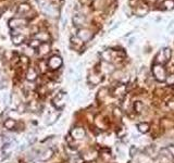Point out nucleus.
I'll list each match as a JSON object with an SVG mask.
<instances>
[{
	"instance_id": "f257e3e1",
	"label": "nucleus",
	"mask_w": 174,
	"mask_h": 163,
	"mask_svg": "<svg viewBox=\"0 0 174 163\" xmlns=\"http://www.w3.org/2000/svg\"><path fill=\"white\" fill-rule=\"evenodd\" d=\"M152 74L158 82H164L166 78V71L162 64L155 63L152 65Z\"/></svg>"
},
{
	"instance_id": "f03ea898",
	"label": "nucleus",
	"mask_w": 174,
	"mask_h": 163,
	"mask_svg": "<svg viewBox=\"0 0 174 163\" xmlns=\"http://www.w3.org/2000/svg\"><path fill=\"white\" fill-rule=\"evenodd\" d=\"M171 55H172V52H171V49L170 48L161 49V50H160L159 52L157 53L155 61H156V63H158V64L163 65L166 62H168L169 60L171 59Z\"/></svg>"
},
{
	"instance_id": "7ed1b4c3",
	"label": "nucleus",
	"mask_w": 174,
	"mask_h": 163,
	"mask_svg": "<svg viewBox=\"0 0 174 163\" xmlns=\"http://www.w3.org/2000/svg\"><path fill=\"white\" fill-rule=\"evenodd\" d=\"M62 64H63V60H62V58L60 57V55H51V57L47 60L48 67H49L50 70H52V71L59 70L60 67L62 66Z\"/></svg>"
},
{
	"instance_id": "20e7f679",
	"label": "nucleus",
	"mask_w": 174,
	"mask_h": 163,
	"mask_svg": "<svg viewBox=\"0 0 174 163\" xmlns=\"http://www.w3.org/2000/svg\"><path fill=\"white\" fill-rule=\"evenodd\" d=\"M29 24V21L23 18H13L9 20V27L11 29H20Z\"/></svg>"
},
{
	"instance_id": "39448f33",
	"label": "nucleus",
	"mask_w": 174,
	"mask_h": 163,
	"mask_svg": "<svg viewBox=\"0 0 174 163\" xmlns=\"http://www.w3.org/2000/svg\"><path fill=\"white\" fill-rule=\"evenodd\" d=\"M66 95L63 92H60L52 99V104L55 106V108L57 110H61L66 106Z\"/></svg>"
},
{
	"instance_id": "423d86ee",
	"label": "nucleus",
	"mask_w": 174,
	"mask_h": 163,
	"mask_svg": "<svg viewBox=\"0 0 174 163\" xmlns=\"http://www.w3.org/2000/svg\"><path fill=\"white\" fill-rule=\"evenodd\" d=\"M53 157V150L51 148H46L44 149L43 151H39L38 155H37V158L40 161H48L49 159H51Z\"/></svg>"
},
{
	"instance_id": "0eeeda50",
	"label": "nucleus",
	"mask_w": 174,
	"mask_h": 163,
	"mask_svg": "<svg viewBox=\"0 0 174 163\" xmlns=\"http://www.w3.org/2000/svg\"><path fill=\"white\" fill-rule=\"evenodd\" d=\"M76 36H77L78 38L83 41V43H85V41H88V40L92 39V33L87 29H78L77 35H76Z\"/></svg>"
},
{
	"instance_id": "6e6552de",
	"label": "nucleus",
	"mask_w": 174,
	"mask_h": 163,
	"mask_svg": "<svg viewBox=\"0 0 174 163\" xmlns=\"http://www.w3.org/2000/svg\"><path fill=\"white\" fill-rule=\"evenodd\" d=\"M34 38L37 39V40H39L41 44H43V43H48V41L51 39V37H50L49 33H47L45 31H41V32L36 33L35 36H34Z\"/></svg>"
},
{
	"instance_id": "1a4fd4ad",
	"label": "nucleus",
	"mask_w": 174,
	"mask_h": 163,
	"mask_svg": "<svg viewBox=\"0 0 174 163\" xmlns=\"http://www.w3.org/2000/svg\"><path fill=\"white\" fill-rule=\"evenodd\" d=\"M85 135H86V133L82 127H75V129L71 130V136L73 139H83Z\"/></svg>"
},
{
	"instance_id": "9d476101",
	"label": "nucleus",
	"mask_w": 174,
	"mask_h": 163,
	"mask_svg": "<svg viewBox=\"0 0 174 163\" xmlns=\"http://www.w3.org/2000/svg\"><path fill=\"white\" fill-rule=\"evenodd\" d=\"M49 51H50V44L49 43H43L38 47V50H37V52H38L39 55L44 57V55H48V53H49Z\"/></svg>"
},
{
	"instance_id": "9b49d317",
	"label": "nucleus",
	"mask_w": 174,
	"mask_h": 163,
	"mask_svg": "<svg viewBox=\"0 0 174 163\" xmlns=\"http://www.w3.org/2000/svg\"><path fill=\"white\" fill-rule=\"evenodd\" d=\"M37 76H38L37 70L35 67H29V70L26 72V80L29 82H34L37 78Z\"/></svg>"
},
{
	"instance_id": "f8f14e48",
	"label": "nucleus",
	"mask_w": 174,
	"mask_h": 163,
	"mask_svg": "<svg viewBox=\"0 0 174 163\" xmlns=\"http://www.w3.org/2000/svg\"><path fill=\"white\" fill-rule=\"evenodd\" d=\"M11 39H12V43H13V45H15V46H20V45H22L23 43L25 41V36L23 34H14V35H12V37H11Z\"/></svg>"
},
{
	"instance_id": "ddd939ff",
	"label": "nucleus",
	"mask_w": 174,
	"mask_h": 163,
	"mask_svg": "<svg viewBox=\"0 0 174 163\" xmlns=\"http://www.w3.org/2000/svg\"><path fill=\"white\" fill-rule=\"evenodd\" d=\"M18 14H26L31 11V6L26 2H23V3H20L17 9Z\"/></svg>"
},
{
	"instance_id": "4468645a",
	"label": "nucleus",
	"mask_w": 174,
	"mask_h": 163,
	"mask_svg": "<svg viewBox=\"0 0 174 163\" xmlns=\"http://www.w3.org/2000/svg\"><path fill=\"white\" fill-rule=\"evenodd\" d=\"M17 125H18V122L14 120V118H7V120L3 122V126L6 127L7 129H9V130L14 129L15 127H17Z\"/></svg>"
},
{
	"instance_id": "2eb2a0df",
	"label": "nucleus",
	"mask_w": 174,
	"mask_h": 163,
	"mask_svg": "<svg viewBox=\"0 0 174 163\" xmlns=\"http://www.w3.org/2000/svg\"><path fill=\"white\" fill-rule=\"evenodd\" d=\"M72 21H73V24L75 26H81V25H83L85 23L86 18H85V16L83 14H75L73 16V18H72Z\"/></svg>"
},
{
	"instance_id": "dca6fc26",
	"label": "nucleus",
	"mask_w": 174,
	"mask_h": 163,
	"mask_svg": "<svg viewBox=\"0 0 174 163\" xmlns=\"http://www.w3.org/2000/svg\"><path fill=\"white\" fill-rule=\"evenodd\" d=\"M44 12H45L47 15H49V16H57L58 14H59V11H58V9L55 8V6H52V4H49L47 8L44 9Z\"/></svg>"
},
{
	"instance_id": "f3484780",
	"label": "nucleus",
	"mask_w": 174,
	"mask_h": 163,
	"mask_svg": "<svg viewBox=\"0 0 174 163\" xmlns=\"http://www.w3.org/2000/svg\"><path fill=\"white\" fill-rule=\"evenodd\" d=\"M101 58L103 59L104 62H110L111 60H112L113 58V55H112V50H110V49H108V50H104L101 52Z\"/></svg>"
},
{
	"instance_id": "a211bd4d",
	"label": "nucleus",
	"mask_w": 174,
	"mask_h": 163,
	"mask_svg": "<svg viewBox=\"0 0 174 163\" xmlns=\"http://www.w3.org/2000/svg\"><path fill=\"white\" fill-rule=\"evenodd\" d=\"M125 92H126V87L124 85H119L118 87H115L113 94L118 97H123L125 95Z\"/></svg>"
},
{
	"instance_id": "6ab92c4d",
	"label": "nucleus",
	"mask_w": 174,
	"mask_h": 163,
	"mask_svg": "<svg viewBox=\"0 0 174 163\" xmlns=\"http://www.w3.org/2000/svg\"><path fill=\"white\" fill-rule=\"evenodd\" d=\"M88 81H89V83L92 84V85H97V84H99L101 82V77L98 74H92V75H89V77H88Z\"/></svg>"
},
{
	"instance_id": "aec40b11",
	"label": "nucleus",
	"mask_w": 174,
	"mask_h": 163,
	"mask_svg": "<svg viewBox=\"0 0 174 163\" xmlns=\"http://www.w3.org/2000/svg\"><path fill=\"white\" fill-rule=\"evenodd\" d=\"M137 129L139 133H143V134H145V133H147L148 130H149V124L148 123H139L137 124Z\"/></svg>"
},
{
	"instance_id": "412c9836",
	"label": "nucleus",
	"mask_w": 174,
	"mask_h": 163,
	"mask_svg": "<svg viewBox=\"0 0 174 163\" xmlns=\"http://www.w3.org/2000/svg\"><path fill=\"white\" fill-rule=\"evenodd\" d=\"M173 122L171 120H169V118H162L161 121V126L163 127V129H171V127H173Z\"/></svg>"
},
{
	"instance_id": "4be33fe9",
	"label": "nucleus",
	"mask_w": 174,
	"mask_h": 163,
	"mask_svg": "<svg viewBox=\"0 0 174 163\" xmlns=\"http://www.w3.org/2000/svg\"><path fill=\"white\" fill-rule=\"evenodd\" d=\"M144 109V104L141 101H135L134 102V110L136 113H140Z\"/></svg>"
},
{
	"instance_id": "5701e85b",
	"label": "nucleus",
	"mask_w": 174,
	"mask_h": 163,
	"mask_svg": "<svg viewBox=\"0 0 174 163\" xmlns=\"http://www.w3.org/2000/svg\"><path fill=\"white\" fill-rule=\"evenodd\" d=\"M163 7L166 10H171L174 8V0H164Z\"/></svg>"
},
{
	"instance_id": "b1692460",
	"label": "nucleus",
	"mask_w": 174,
	"mask_h": 163,
	"mask_svg": "<svg viewBox=\"0 0 174 163\" xmlns=\"http://www.w3.org/2000/svg\"><path fill=\"white\" fill-rule=\"evenodd\" d=\"M40 45H41L40 41L37 40V39H35V38H33V39H32V40L29 43V47H31L32 49H38V47H39Z\"/></svg>"
},
{
	"instance_id": "393cba45",
	"label": "nucleus",
	"mask_w": 174,
	"mask_h": 163,
	"mask_svg": "<svg viewBox=\"0 0 174 163\" xmlns=\"http://www.w3.org/2000/svg\"><path fill=\"white\" fill-rule=\"evenodd\" d=\"M71 41H72V44H73V45L77 46V47H81V46L84 44L80 38H78L77 36H75V37H73V38H71Z\"/></svg>"
},
{
	"instance_id": "a878e982",
	"label": "nucleus",
	"mask_w": 174,
	"mask_h": 163,
	"mask_svg": "<svg viewBox=\"0 0 174 163\" xmlns=\"http://www.w3.org/2000/svg\"><path fill=\"white\" fill-rule=\"evenodd\" d=\"M57 118H58V114L51 113V114H50L49 118H48V120H49V121H47V124H48V125L53 124V123L55 122V120H57Z\"/></svg>"
},
{
	"instance_id": "bb28decb",
	"label": "nucleus",
	"mask_w": 174,
	"mask_h": 163,
	"mask_svg": "<svg viewBox=\"0 0 174 163\" xmlns=\"http://www.w3.org/2000/svg\"><path fill=\"white\" fill-rule=\"evenodd\" d=\"M166 84H168V85H170V86L174 85V74H171V75L166 76Z\"/></svg>"
},
{
	"instance_id": "cd10ccee",
	"label": "nucleus",
	"mask_w": 174,
	"mask_h": 163,
	"mask_svg": "<svg viewBox=\"0 0 174 163\" xmlns=\"http://www.w3.org/2000/svg\"><path fill=\"white\" fill-rule=\"evenodd\" d=\"M27 108H29V110L32 111V112H36V111H37V104H36V102H35V101L29 102V107H27Z\"/></svg>"
},
{
	"instance_id": "c85d7f7f",
	"label": "nucleus",
	"mask_w": 174,
	"mask_h": 163,
	"mask_svg": "<svg viewBox=\"0 0 174 163\" xmlns=\"http://www.w3.org/2000/svg\"><path fill=\"white\" fill-rule=\"evenodd\" d=\"M113 114H114L115 118H122V110L119 108H115L114 110H113Z\"/></svg>"
},
{
	"instance_id": "c756f323",
	"label": "nucleus",
	"mask_w": 174,
	"mask_h": 163,
	"mask_svg": "<svg viewBox=\"0 0 174 163\" xmlns=\"http://www.w3.org/2000/svg\"><path fill=\"white\" fill-rule=\"evenodd\" d=\"M166 149H168L169 153L172 155V158H174V146L173 145H170V146L166 147Z\"/></svg>"
},
{
	"instance_id": "7c9ffc66",
	"label": "nucleus",
	"mask_w": 174,
	"mask_h": 163,
	"mask_svg": "<svg viewBox=\"0 0 174 163\" xmlns=\"http://www.w3.org/2000/svg\"><path fill=\"white\" fill-rule=\"evenodd\" d=\"M168 106H169V108H170L171 110H174V100H172V101L169 102Z\"/></svg>"
},
{
	"instance_id": "2f4dec72",
	"label": "nucleus",
	"mask_w": 174,
	"mask_h": 163,
	"mask_svg": "<svg viewBox=\"0 0 174 163\" xmlns=\"http://www.w3.org/2000/svg\"><path fill=\"white\" fill-rule=\"evenodd\" d=\"M21 61H22L23 63H29V58H27V57H23L22 59H21Z\"/></svg>"
},
{
	"instance_id": "473e14b6",
	"label": "nucleus",
	"mask_w": 174,
	"mask_h": 163,
	"mask_svg": "<svg viewBox=\"0 0 174 163\" xmlns=\"http://www.w3.org/2000/svg\"><path fill=\"white\" fill-rule=\"evenodd\" d=\"M147 1H149V2H155V1H157V0H147Z\"/></svg>"
},
{
	"instance_id": "72a5a7b5",
	"label": "nucleus",
	"mask_w": 174,
	"mask_h": 163,
	"mask_svg": "<svg viewBox=\"0 0 174 163\" xmlns=\"http://www.w3.org/2000/svg\"><path fill=\"white\" fill-rule=\"evenodd\" d=\"M1 58H2V53H1V51H0V60H1Z\"/></svg>"
},
{
	"instance_id": "f704fd0d",
	"label": "nucleus",
	"mask_w": 174,
	"mask_h": 163,
	"mask_svg": "<svg viewBox=\"0 0 174 163\" xmlns=\"http://www.w3.org/2000/svg\"><path fill=\"white\" fill-rule=\"evenodd\" d=\"M0 15H1V12H0Z\"/></svg>"
}]
</instances>
